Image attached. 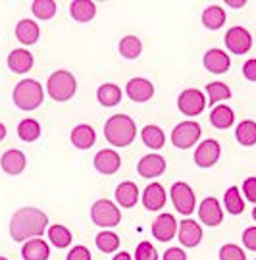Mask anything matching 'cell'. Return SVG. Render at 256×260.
<instances>
[{
  "mask_svg": "<svg viewBox=\"0 0 256 260\" xmlns=\"http://www.w3.org/2000/svg\"><path fill=\"white\" fill-rule=\"evenodd\" d=\"M46 228H48V216L35 206L19 208L12 214V220H10V235L18 243L27 241L29 237L43 235Z\"/></svg>",
  "mask_w": 256,
  "mask_h": 260,
  "instance_id": "1",
  "label": "cell"
},
{
  "mask_svg": "<svg viewBox=\"0 0 256 260\" xmlns=\"http://www.w3.org/2000/svg\"><path fill=\"white\" fill-rule=\"evenodd\" d=\"M137 135L135 120H131L127 114H114L104 123V137L114 147H129Z\"/></svg>",
  "mask_w": 256,
  "mask_h": 260,
  "instance_id": "2",
  "label": "cell"
},
{
  "mask_svg": "<svg viewBox=\"0 0 256 260\" xmlns=\"http://www.w3.org/2000/svg\"><path fill=\"white\" fill-rule=\"evenodd\" d=\"M12 99H14V104L21 110H35L45 101L43 85L35 81V79H21L14 87Z\"/></svg>",
  "mask_w": 256,
  "mask_h": 260,
  "instance_id": "3",
  "label": "cell"
},
{
  "mask_svg": "<svg viewBox=\"0 0 256 260\" xmlns=\"http://www.w3.org/2000/svg\"><path fill=\"white\" fill-rule=\"evenodd\" d=\"M46 91H48L52 101H56V103H66L77 91V81H75L73 74L66 72V70H58V72L50 74V77H48Z\"/></svg>",
  "mask_w": 256,
  "mask_h": 260,
  "instance_id": "4",
  "label": "cell"
},
{
  "mask_svg": "<svg viewBox=\"0 0 256 260\" xmlns=\"http://www.w3.org/2000/svg\"><path fill=\"white\" fill-rule=\"evenodd\" d=\"M91 220L99 228H116L121 222V212L112 201L101 199L91 206Z\"/></svg>",
  "mask_w": 256,
  "mask_h": 260,
  "instance_id": "5",
  "label": "cell"
},
{
  "mask_svg": "<svg viewBox=\"0 0 256 260\" xmlns=\"http://www.w3.org/2000/svg\"><path fill=\"white\" fill-rule=\"evenodd\" d=\"M202 135V129H201V123L199 121H181V123H177L172 131V143H174V147L177 149H191L193 145H197V141L201 139Z\"/></svg>",
  "mask_w": 256,
  "mask_h": 260,
  "instance_id": "6",
  "label": "cell"
},
{
  "mask_svg": "<svg viewBox=\"0 0 256 260\" xmlns=\"http://www.w3.org/2000/svg\"><path fill=\"white\" fill-rule=\"evenodd\" d=\"M170 197H172V203H174L177 212L185 214V216H189V214L195 212L197 199H195V193H193L191 185H187L185 181H175L174 185H172Z\"/></svg>",
  "mask_w": 256,
  "mask_h": 260,
  "instance_id": "7",
  "label": "cell"
},
{
  "mask_svg": "<svg viewBox=\"0 0 256 260\" xmlns=\"http://www.w3.org/2000/svg\"><path fill=\"white\" fill-rule=\"evenodd\" d=\"M226 47L229 52L233 54H247L248 50L252 48V35L248 33V29L235 25V27H229L226 33Z\"/></svg>",
  "mask_w": 256,
  "mask_h": 260,
  "instance_id": "8",
  "label": "cell"
},
{
  "mask_svg": "<svg viewBox=\"0 0 256 260\" xmlns=\"http://www.w3.org/2000/svg\"><path fill=\"white\" fill-rule=\"evenodd\" d=\"M177 108L185 116H199L206 108V96L199 89H185L177 99Z\"/></svg>",
  "mask_w": 256,
  "mask_h": 260,
  "instance_id": "9",
  "label": "cell"
},
{
  "mask_svg": "<svg viewBox=\"0 0 256 260\" xmlns=\"http://www.w3.org/2000/svg\"><path fill=\"white\" fill-rule=\"evenodd\" d=\"M221 147L216 139H206L195 150V164L199 168H212L219 160Z\"/></svg>",
  "mask_w": 256,
  "mask_h": 260,
  "instance_id": "10",
  "label": "cell"
},
{
  "mask_svg": "<svg viewBox=\"0 0 256 260\" xmlns=\"http://www.w3.org/2000/svg\"><path fill=\"white\" fill-rule=\"evenodd\" d=\"M175 232H177V222L172 214H160L152 222V235H154L156 241L160 243H168L174 239Z\"/></svg>",
  "mask_w": 256,
  "mask_h": 260,
  "instance_id": "11",
  "label": "cell"
},
{
  "mask_svg": "<svg viewBox=\"0 0 256 260\" xmlns=\"http://www.w3.org/2000/svg\"><path fill=\"white\" fill-rule=\"evenodd\" d=\"M137 172L141 177H146V179H152V177L162 176L166 172V158L162 154H146L139 160L137 164Z\"/></svg>",
  "mask_w": 256,
  "mask_h": 260,
  "instance_id": "12",
  "label": "cell"
},
{
  "mask_svg": "<svg viewBox=\"0 0 256 260\" xmlns=\"http://www.w3.org/2000/svg\"><path fill=\"white\" fill-rule=\"evenodd\" d=\"M125 93L133 103H146L152 99L154 94V85L150 83L145 77H135V79H129L125 85Z\"/></svg>",
  "mask_w": 256,
  "mask_h": 260,
  "instance_id": "13",
  "label": "cell"
},
{
  "mask_svg": "<svg viewBox=\"0 0 256 260\" xmlns=\"http://www.w3.org/2000/svg\"><path fill=\"white\" fill-rule=\"evenodd\" d=\"M92 164L94 168L104 174V176H112V174H116L121 166V158L116 150H110V149H102L97 152V156L92 160Z\"/></svg>",
  "mask_w": 256,
  "mask_h": 260,
  "instance_id": "14",
  "label": "cell"
},
{
  "mask_svg": "<svg viewBox=\"0 0 256 260\" xmlns=\"http://www.w3.org/2000/svg\"><path fill=\"white\" fill-rule=\"evenodd\" d=\"M199 218H201V222L204 225H219L221 220H223V212H221V206L219 203L214 199V197H208V199H204L199 206Z\"/></svg>",
  "mask_w": 256,
  "mask_h": 260,
  "instance_id": "15",
  "label": "cell"
},
{
  "mask_svg": "<svg viewBox=\"0 0 256 260\" xmlns=\"http://www.w3.org/2000/svg\"><path fill=\"white\" fill-rule=\"evenodd\" d=\"M0 166L10 176H19L25 170V166H27V158H25V154L21 150L10 149L0 158Z\"/></svg>",
  "mask_w": 256,
  "mask_h": 260,
  "instance_id": "16",
  "label": "cell"
},
{
  "mask_svg": "<svg viewBox=\"0 0 256 260\" xmlns=\"http://www.w3.org/2000/svg\"><path fill=\"white\" fill-rule=\"evenodd\" d=\"M202 62H204V68L210 72V74H226L229 70V66H231V60H229V56L221 50V48H210L204 58H202Z\"/></svg>",
  "mask_w": 256,
  "mask_h": 260,
  "instance_id": "17",
  "label": "cell"
},
{
  "mask_svg": "<svg viewBox=\"0 0 256 260\" xmlns=\"http://www.w3.org/2000/svg\"><path fill=\"white\" fill-rule=\"evenodd\" d=\"M179 228V243H181L183 247H187V249H195L202 239V228L199 223L191 220V218H187V220H183L181 225H177Z\"/></svg>",
  "mask_w": 256,
  "mask_h": 260,
  "instance_id": "18",
  "label": "cell"
},
{
  "mask_svg": "<svg viewBox=\"0 0 256 260\" xmlns=\"http://www.w3.org/2000/svg\"><path fill=\"white\" fill-rule=\"evenodd\" d=\"M143 205H145L146 210H150V212H158V210H162L166 205V191L164 187L160 185V183H150V185H146V189L143 191Z\"/></svg>",
  "mask_w": 256,
  "mask_h": 260,
  "instance_id": "19",
  "label": "cell"
},
{
  "mask_svg": "<svg viewBox=\"0 0 256 260\" xmlns=\"http://www.w3.org/2000/svg\"><path fill=\"white\" fill-rule=\"evenodd\" d=\"M72 143L75 149L79 150H89L97 143V133L91 125L87 123H79L72 129Z\"/></svg>",
  "mask_w": 256,
  "mask_h": 260,
  "instance_id": "20",
  "label": "cell"
},
{
  "mask_svg": "<svg viewBox=\"0 0 256 260\" xmlns=\"http://www.w3.org/2000/svg\"><path fill=\"white\" fill-rule=\"evenodd\" d=\"M8 68L14 74H27L33 68V54L25 48H16L8 54Z\"/></svg>",
  "mask_w": 256,
  "mask_h": 260,
  "instance_id": "21",
  "label": "cell"
},
{
  "mask_svg": "<svg viewBox=\"0 0 256 260\" xmlns=\"http://www.w3.org/2000/svg\"><path fill=\"white\" fill-rule=\"evenodd\" d=\"M21 256H23V260H48V256H50V247L43 239L35 237V239H29L21 247Z\"/></svg>",
  "mask_w": 256,
  "mask_h": 260,
  "instance_id": "22",
  "label": "cell"
},
{
  "mask_svg": "<svg viewBox=\"0 0 256 260\" xmlns=\"http://www.w3.org/2000/svg\"><path fill=\"white\" fill-rule=\"evenodd\" d=\"M16 37L21 45H35L39 37H41V29L37 25L33 19H21L18 21V25H16Z\"/></svg>",
  "mask_w": 256,
  "mask_h": 260,
  "instance_id": "23",
  "label": "cell"
},
{
  "mask_svg": "<svg viewBox=\"0 0 256 260\" xmlns=\"http://www.w3.org/2000/svg\"><path fill=\"white\" fill-rule=\"evenodd\" d=\"M116 201L123 208H133L139 201V187L133 181H123L116 187Z\"/></svg>",
  "mask_w": 256,
  "mask_h": 260,
  "instance_id": "24",
  "label": "cell"
},
{
  "mask_svg": "<svg viewBox=\"0 0 256 260\" xmlns=\"http://www.w3.org/2000/svg\"><path fill=\"white\" fill-rule=\"evenodd\" d=\"M210 123L216 129H229L235 123V114L228 104H218L210 114Z\"/></svg>",
  "mask_w": 256,
  "mask_h": 260,
  "instance_id": "25",
  "label": "cell"
},
{
  "mask_svg": "<svg viewBox=\"0 0 256 260\" xmlns=\"http://www.w3.org/2000/svg\"><path fill=\"white\" fill-rule=\"evenodd\" d=\"M70 14L75 21L85 23V21H91L97 16V6L91 0H75L70 4Z\"/></svg>",
  "mask_w": 256,
  "mask_h": 260,
  "instance_id": "26",
  "label": "cell"
},
{
  "mask_svg": "<svg viewBox=\"0 0 256 260\" xmlns=\"http://www.w3.org/2000/svg\"><path fill=\"white\" fill-rule=\"evenodd\" d=\"M141 139H143V143L148 149L160 150L166 143V135L158 125H145L143 131H141Z\"/></svg>",
  "mask_w": 256,
  "mask_h": 260,
  "instance_id": "27",
  "label": "cell"
},
{
  "mask_svg": "<svg viewBox=\"0 0 256 260\" xmlns=\"http://www.w3.org/2000/svg\"><path fill=\"white\" fill-rule=\"evenodd\" d=\"M97 99L102 106H116L121 101V89L116 83H104L97 91Z\"/></svg>",
  "mask_w": 256,
  "mask_h": 260,
  "instance_id": "28",
  "label": "cell"
},
{
  "mask_svg": "<svg viewBox=\"0 0 256 260\" xmlns=\"http://www.w3.org/2000/svg\"><path fill=\"white\" fill-rule=\"evenodd\" d=\"M235 137H237L239 145L243 147H252L256 145V121L243 120L235 129Z\"/></svg>",
  "mask_w": 256,
  "mask_h": 260,
  "instance_id": "29",
  "label": "cell"
},
{
  "mask_svg": "<svg viewBox=\"0 0 256 260\" xmlns=\"http://www.w3.org/2000/svg\"><path fill=\"white\" fill-rule=\"evenodd\" d=\"M118 50L123 58H127V60H135V58H139L141 52H143V43H141L135 35H125V37L119 41Z\"/></svg>",
  "mask_w": 256,
  "mask_h": 260,
  "instance_id": "30",
  "label": "cell"
},
{
  "mask_svg": "<svg viewBox=\"0 0 256 260\" xmlns=\"http://www.w3.org/2000/svg\"><path fill=\"white\" fill-rule=\"evenodd\" d=\"M202 23H204V27L212 29V31L223 27V23H226V12L219 8V6H208V8L202 12Z\"/></svg>",
  "mask_w": 256,
  "mask_h": 260,
  "instance_id": "31",
  "label": "cell"
},
{
  "mask_svg": "<svg viewBox=\"0 0 256 260\" xmlns=\"http://www.w3.org/2000/svg\"><path fill=\"white\" fill-rule=\"evenodd\" d=\"M18 135L21 141L25 143H33L41 137V123L33 118H27V120H21L18 125Z\"/></svg>",
  "mask_w": 256,
  "mask_h": 260,
  "instance_id": "32",
  "label": "cell"
},
{
  "mask_svg": "<svg viewBox=\"0 0 256 260\" xmlns=\"http://www.w3.org/2000/svg\"><path fill=\"white\" fill-rule=\"evenodd\" d=\"M48 239H50V243H54V247H58V249H66L72 243L73 235L66 225L56 223V225L48 228Z\"/></svg>",
  "mask_w": 256,
  "mask_h": 260,
  "instance_id": "33",
  "label": "cell"
},
{
  "mask_svg": "<svg viewBox=\"0 0 256 260\" xmlns=\"http://www.w3.org/2000/svg\"><path fill=\"white\" fill-rule=\"evenodd\" d=\"M223 205L228 208L229 214H241L245 212V201L241 197V191L239 187H229L223 195Z\"/></svg>",
  "mask_w": 256,
  "mask_h": 260,
  "instance_id": "34",
  "label": "cell"
},
{
  "mask_svg": "<svg viewBox=\"0 0 256 260\" xmlns=\"http://www.w3.org/2000/svg\"><path fill=\"white\" fill-rule=\"evenodd\" d=\"M206 93H208V103L218 104L219 101H228L231 99V89H229L226 83L221 81H212V83L206 85Z\"/></svg>",
  "mask_w": 256,
  "mask_h": 260,
  "instance_id": "35",
  "label": "cell"
},
{
  "mask_svg": "<svg viewBox=\"0 0 256 260\" xmlns=\"http://www.w3.org/2000/svg\"><path fill=\"white\" fill-rule=\"evenodd\" d=\"M31 12H33V16L37 19H46L54 18L56 14V2L54 0H35L33 4H31Z\"/></svg>",
  "mask_w": 256,
  "mask_h": 260,
  "instance_id": "36",
  "label": "cell"
},
{
  "mask_svg": "<svg viewBox=\"0 0 256 260\" xmlns=\"http://www.w3.org/2000/svg\"><path fill=\"white\" fill-rule=\"evenodd\" d=\"M97 247L102 252H116L119 249V237L114 232H101L97 235Z\"/></svg>",
  "mask_w": 256,
  "mask_h": 260,
  "instance_id": "37",
  "label": "cell"
},
{
  "mask_svg": "<svg viewBox=\"0 0 256 260\" xmlns=\"http://www.w3.org/2000/svg\"><path fill=\"white\" fill-rule=\"evenodd\" d=\"M219 260H247V254L243 252L241 247L233 245V243H228L219 249Z\"/></svg>",
  "mask_w": 256,
  "mask_h": 260,
  "instance_id": "38",
  "label": "cell"
},
{
  "mask_svg": "<svg viewBox=\"0 0 256 260\" xmlns=\"http://www.w3.org/2000/svg\"><path fill=\"white\" fill-rule=\"evenodd\" d=\"M135 260H158V252L150 243H139L137 251H135Z\"/></svg>",
  "mask_w": 256,
  "mask_h": 260,
  "instance_id": "39",
  "label": "cell"
},
{
  "mask_svg": "<svg viewBox=\"0 0 256 260\" xmlns=\"http://www.w3.org/2000/svg\"><path fill=\"white\" fill-rule=\"evenodd\" d=\"M66 260H92L91 252L87 247H83V245H75L72 251L68 252V258Z\"/></svg>",
  "mask_w": 256,
  "mask_h": 260,
  "instance_id": "40",
  "label": "cell"
},
{
  "mask_svg": "<svg viewBox=\"0 0 256 260\" xmlns=\"http://www.w3.org/2000/svg\"><path fill=\"white\" fill-rule=\"evenodd\" d=\"M243 193H245V197L250 203L256 205V177H247L243 181Z\"/></svg>",
  "mask_w": 256,
  "mask_h": 260,
  "instance_id": "41",
  "label": "cell"
},
{
  "mask_svg": "<svg viewBox=\"0 0 256 260\" xmlns=\"http://www.w3.org/2000/svg\"><path fill=\"white\" fill-rule=\"evenodd\" d=\"M243 245L248 251H256V228H247L243 232Z\"/></svg>",
  "mask_w": 256,
  "mask_h": 260,
  "instance_id": "42",
  "label": "cell"
},
{
  "mask_svg": "<svg viewBox=\"0 0 256 260\" xmlns=\"http://www.w3.org/2000/svg\"><path fill=\"white\" fill-rule=\"evenodd\" d=\"M243 75L247 77L248 81H256V58H250L243 66Z\"/></svg>",
  "mask_w": 256,
  "mask_h": 260,
  "instance_id": "43",
  "label": "cell"
},
{
  "mask_svg": "<svg viewBox=\"0 0 256 260\" xmlns=\"http://www.w3.org/2000/svg\"><path fill=\"white\" fill-rule=\"evenodd\" d=\"M162 260H187V254L179 249V247H172L164 252V258Z\"/></svg>",
  "mask_w": 256,
  "mask_h": 260,
  "instance_id": "44",
  "label": "cell"
},
{
  "mask_svg": "<svg viewBox=\"0 0 256 260\" xmlns=\"http://www.w3.org/2000/svg\"><path fill=\"white\" fill-rule=\"evenodd\" d=\"M247 2L245 0H228V6H231V8H243Z\"/></svg>",
  "mask_w": 256,
  "mask_h": 260,
  "instance_id": "45",
  "label": "cell"
},
{
  "mask_svg": "<svg viewBox=\"0 0 256 260\" xmlns=\"http://www.w3.org/2000/svg\"><path fill=\"white\" fill-rule=\"evenodd\" d=\"M112 260H133V258H131V254H129V252L121 251V252H118Z\"/></svg>",
  "mask_w": 256,
  "mask_h": 260,
  "instance_id": "46",
  "label": "cell"
},
{
  "mask_svg": "<svg viewBox=\"0 0 256 260\" xmlns=\"http://www.w3.org/2000/svg\"><path fill=\"white\" fill-rule=\"evenodd\" d=\"M4 137H6V125L0 121V141H4Z\"/></svg>",
  "mask_w": 256,
  "mask_h": 260,
  "instance_id": "47",
  "label": "cell"
},
{
  "mask_svg": "<svg viewBox=\"0 0 256 260\" xmlns=\"http://www.w3.org/2000/svg\"><path fill=\"white\" fill-rule=\"evenodd\" d=\"M252 218L256 220V206H254V210H252Z\"/></svg>",
  "mask_w": 256,
  "mask_h": 260,
  "instance_id": "48",
  "label": "cell"
},
{
  "mask_svg": "<svg viewBox=\"0 0 256 260\" xmlns=\"http://www.w3.org/2000/svg\"><path fill=\"white\" fill-rule=\"evenodd\" d=\"M0 260H8V258H4V256H0Z\"/></svg>",
  "mask_w": 256,
  "mask_h": 260,
  "instance_id": "49",
  "label": "cell"
}]
</instances>
